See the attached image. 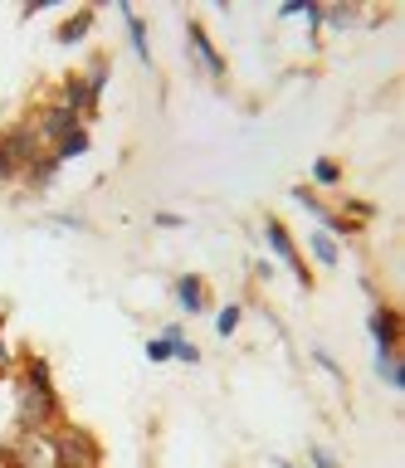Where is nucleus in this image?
Masks as SVG:
<instances>
[{
	"instance_id": "1",
	"label": "nucleus",
	"mask_w": 405,
	"mask_h": 468,
	"mask_svg": "<svg viewBox=\"0 0 405 468\" xmlns=\"http://www.w3.org/2000/svg\"><path fill=\"white\" fill-rule=\"evenodd\" d=\"M54 420H59V390H54L49 361L25 356V371L16 380V424L25 434H45Z\"/></svg>"
},
{
	"instance_id": "2",
	"label": "nucleus",
	"mask_w": 405,
	"mask_h": 468,
	"mask_svg": "<svg viewBox=\"0 0 405 468\" xmlns=\"http://www.w3.org/2000/svg\"><path fill=\"white\" fill-rule=\"evenodd\" d=\"M39 156V137L35 127H5L0 132V186L25 176V166Z\"/></svg>"
},
{
	"instance_id": "3",
	"label": "nucleus",
	"mask_w": 405,
	"mask_h": 468,
	"mask_svg": "<svg viewBox=\"0 0 405 468\" xmlns=\"http://www.w3.org/2000/svg\"><path fill=\"white\" fill-rule=\"evenodd\" d=\"M54 468H98V444L83 430H49Z\"/></svg>"
},
{
	"instance_id": "4",
	"label": "nucleus",
	"mask_w": 405,
	"mask_h": 468,
	"mask_svg": "<svg viewBox=\"0 0 405 468\" xmlns=\"http://www.w3.org/2000/svg\"><path fill=\"white\" fill-rule=\"evenodd\" d=\"M186 54H191V64L206 73L210 83H225V79H229L225 54L215 49V39L206 35V25H200V20H186Z\"/></svg>"
},
{
	"instance_id": "5",
	"label": "nucleus",
	"mask_w": 405,
	"mask_h": 468,
	"mask_svg": "<svg viewBox=\"0 0 405 468\" xmlns=\"http://www.w3.org/2000/svg\"><path fill=\"white\" fill-rule=\"evenodd\" d=\"M264 244L273 249V259H279V263H288V273L298 278V288H313V273H308V263H303L298 244H293V234H288V225H283L279 215H269V219H264Z\"/></svg>"
},
{
	"instance_id": "6",
	"label": "nucleus",
	"mask_w": 405,
	"mask_h": 468,
	"mask_svg": "<svg viewBox=\"0 0 405 468\" xmlns=\"http://www.w3.org/2000/svg\"><path fill=\"white\" fill-rule=\"evenodd\" d=\"M74 127H83V117L74 112V108H64V102H54V108H45L39 112V122H35V137H39V146H54V142H64Z\"/></svg>"
},
{
	"instance_id": "7",
	"label": "nucleus",
	"mask_w": 405,
	"mask_h": 468,
	"mask_svg": "<svg viewBox=\"0 0 405 468\" xmlns=\"http://www.w3.org/2000/svg\"><path fill=\"white\" fill-rule=\"evenodd\" d=\"M171 298L181 303V313H186V317L210 313V288H206V278H200V273H181L176 283H171Z\"/></svg>"
},
{
	"instance_id": "8",
	"label": "nucleus",
	"mask_w": 405,
	"mask_h": 468,
	"mask_svg": "<svg viewBox=\"0 0 405 468\" xmlns=\"http://www.w3.org/2000/svg\"><path fill=\"white\" fill-rule=\"evenodd\" d=\"M288 196H293V200L303 205V210H308V215L317 219V225H323V229L332 234V239H337V234H352V225H346L342 215H332L327 205H323V196H317L313 186H293V190H288Z\"/></svg>"
},
{
	"instance_id": "9",
	"label": "nucleus",
	"mask_w": 405,
	"mask_h": 468,
	"mask_svg": "<svg viewBox=\"0 0 405 468\" xmlns=\"http://www.w3.org/2000/svg\"><path fill=\"white\" fill-rule=\"evenodd\" d=\"M367 332H371L376 346H396V342H400V313H396L390 303L376 298L371 313H367Z\"/></svg>"
},
{
	"instance_id": "10",
	"label": "nucleus",
	"mask_w": 405,
	"mask_h": 468,
	"mask_svg": "<svg viewBox=\"0 0 405 468\" xmlns=\"http://www.w3.org/2000/svg\"><path fill=\"white\" fill-rule=\"evenodd\" d=\"M118 15H123V25H127V39H133V54H137V64L142 69H152V39H147V20H142V15L127 5H118Z\"/></svg>"
},
{
	"instance_id": "11",
	"label": "nucleus",
	"mask_w": 405,
	"mask_h": 468,
	"mask_svg": "<svg viewBox=\"0 0 405 468\" xmlns=\"http://www.w3.org/2000/svg\"><path fill=\"white\" fill-rule=\"evenodd\" d=\"M176 342H186V327H181V322H166L162 336H152V342H147V361H152V366L176 361Z\"/></svg>"
},
{
	"instance_id": "12",
	"label": "nucleus",
	"mask_w": 405,
	"mask_h": 468,
	"mask_svg": "<svg viewBox=\"0 0 405 468\" xmlns=\"http://www.w3.org/2000/svg\"><path fill=\"white\" fill-rule=\"evenodd\" d=\"M376 376H381L390 390H405V366H400L396 346H376Z\"/></svg>"
},
{
	"instance_id": "13",
	"label": "nucleus",
	"mask_w": 405,
	"mask_h": 468,
	"mask_svg": "<svg viewBox=\"0 0 405 468\" xmlns=\"http://www.w3.org/2000/svg\"><path fill=\"white\" fill-rule=\"evenodd\" d=\"M108 73H112V58H108V54H93L89 69L79 73L83 88H89V98H93V108H98V98H103V88H108Z\"/></svg>"
},
{
	"instance_id": "14",
	"label": "nucleus",
	"mask_w": 405,
	"mask_h": 468,
	"mask_svg": "<svg viewBox=\"0 0 405 468\" xmlns=\"http://www.w3.org/2000/svg\"><path fill=\"white\" fill-rule=\"evenodd\" d=\"M93 20H98L93 10H74L59 29H54V39H59V44H83V39H89V29H93Z\"/></svg>"
},
{
	"instance_id": "15",
	"label": "nucleus",
	"mask_w": 405,
	"mask_h": 468,
	"mask_svg": "<svg viewBox=\"0 0 405 468\" xmlns=\"http://www.w3.org/2000/svg\"><path fill=\"white\" fill-rule=\"evenodd\" d=\"M89 146H93V137H89V127H74V132H69L64 142H54V146H49V156H54V161H59V166H64V161H74V156H83V152H89Z\"/></svg>"
},
{
	"instance_id": "16",
	"label": "nucleus",
	"mask_w": 405,
	"mask_h": 468,
	"mask_svg": "<svg viewBox=\"0 0 405 468\" xmlns=\"http://www.w3.org/2000/svg\"><path fill=\"white\" fill-rule=\"evenodd\" d=\"M308 254L323 263V269H337L342 263V249H337V239H332L327 229H317V234H308Z\"/></svg>"
},
{
	"instance_id": "17",
	"label": "nucleus",
	"mask_w": 405,
	"mask_h": 468,
	"mask_svg": "<svg viewBox=\"0 0 405 468\" xmlns=\"http://www.w3.org/2000/svg\"><path fill=\"white\" fill-rule=\"evenodd\" d=\"M54 176H59V161H54L49 152H39V156L30 161V166H25V181H30L35 190H45V186L54 181Z\"/></svg>"
},
{
	"instance_id": "18",
	"label": "nucleus",
	"mask_w": 405,
	"mask_h": 468,
	"mask_svg": "<svg viewBox=\"0 0 405 468\" xmlns=\"http://www.w3.org/2000/svg\"><path fill=\"white\" fill-rule=\"evenodd\" d=\"M313 186H342V166H337V161H332V156H317L313 161Z\"/></svg>"
},
{
	"instance_id": "19",
	"label": "nucleus",
	"mask_w": 405,
	"mask_h": 468,
	"mask_svg": "<svg viewBox=\"0 0 405 468\" xmlns=\"http://www.w3.org/2000/svg\"><path fill=\"white\" fill-rule=\"evenodd\" d=\"M240 322H244V307H240V303H225L220 313H215V332H220V336H235Z\"/></svg>"
},
{
	"instance_id": "20",
	"label": "nucleus",
	"mask_w": 405,
	"mask_h": 468,
	"mask_svg": "<svg viewBox=\"0 0 405 468\" xmlns=\"http://www.w3.org/2000/svg\"><path fill=\"white\" fill-rule=\"evenodd\" d=\"M313 366H323V371H327L332 380H337V386H346V371H342V366L327 356V346H313Z\"/></svg>"
},
{
	"instance_id": "21",
	"label": "nucleus",
	"mask_w": 405,
	"mask_h": 468,
	"mask_svg": "<svg viewBox=\"0 0 405 468\" xmlns=\"http://www.w3.org/2000/svg\"><path fill=\"white\" fill-rule=\"evenodd\" d=\"M308 463H313V468H342V463H337V453L323 449V444H308Z\"/></svg>"
},
{
	"instance_id": "22",
	"label": "nucleus",
	"mask_w": 405,
	"mask_h": 468,
	"mask_svg": "<svg viewBox=\"0 0 405 468\" xmlns=\"http://www.w3.org/2000/svg\"><path fill=\"white\" fill-rule=\"evenodd\" d=\"M357 20V10H346V5H337V10H323V25H332V29H346Z\"/></svg>"
},
{
	"instance_id": "23",
	"label": "nucleus",
	"mask_w": 405,
	"mask_h": 468,
	"mask_svg": "<svg viewBox=\"0 0 405 468\" xmlns=\"http://www.w3.org/2000/svg\"><path fill=\"white\" fill-rule=\"evenodd\" d=\"M152 225H156V229H181V225H186V215H176V210H156V215H152Z\"/></svg>"
},
{
	"instance_id": "24",
	"label": "nucleus",
	"mask_w": 405,
	"mask_h": 468,
	"mask_svg": "<svg viewBox=\"0 0 405 468\" xmlns=\"http://www.w3.org/2000/svg\"><path fill=\"white\" fill-rule=\"evenodd\" d=\"M303 20H308V29H313V44H317V35H323V5H303Z\"/></svg>"
},
{
	"instance_id": "25",
	"label": "nucleus",
	"mask_w": 405,
	"mask_h": 468,
	"mask_svg": "<svg viewBox=\"0 0 405 468\" xmlns=\"http://www.w3.org/2000/svg\"><path fill=\"white\" fill-rule=\"evenodd\" d=\"M49 225H54V229H83V215L64 210V215H49Z\"/></svg>"
},
{
	"instance_id": "26",
	"label": "nucleus",
	"mask_w": 405,
	"mask_h": 468,
	"mask_svg": "<svg viewBox=\"0 0 405 468\" xmlns=\"http://www.w3.org/2000/svg\"><path fill=\"white\" fill-rule=\"evenodd\" d=\"M176 361H186V366H200V346H196V342H176Z\"/></svg>"
},
{
	"instance_id": "27",
	"label": "nucleus",
	"mask_w": 405,
	"mask_h": 468,
	"mask_svg": "<svg viewBox=\"0 0 405 468\" xmlns=\"http://www.w3.org/2000/svg\"><path fill=\"white\" fill-rule=\"evenodd\" d=\"M0 468H25V463H20V453H16V449H10V444H5V439H0Z\"/></svg>"
},
{
	"instance_id": "28",
	"label": "nucleus",
	"mask_w": 405,
	"mask_h": 468,
	"mask_svg": "<svg viewBox=\"0 0 405 468\" xmlns=\"http://www.w3.org/2000/svg\"><path fill=\"white\" fill-rule=\"evenodd\" d=\"M10 366H16V351H10L5 332H0V371H10Z\"/></svg>"
},
{
	"instance_id": "29",
	"label": "nucleus",
	"mask_w": 405,
	"mask_h": 468,
	"mask_svg": "<svg viewBox=\"0 0 405 468\" xmlns=\"http://www.w3.org/2000/svg\"><path fill=\"white\" fill-rule=\"evenodd\" d=\"M293 15H303V0H288V5H279V20H293Z\"/></svg>"
}]
</instances>
